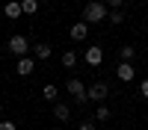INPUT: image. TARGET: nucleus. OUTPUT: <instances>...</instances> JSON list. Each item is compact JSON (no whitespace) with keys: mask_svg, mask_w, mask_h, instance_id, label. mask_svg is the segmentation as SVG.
<instances>
[{"mask_svg":"<svg viewBox=\"0 0 148 130\" xmlns=\"http://www.w3.org/2000/svg\"><path fill=\"white\" fill-rule=\"evenodd\" d=\"M116 77H119L121 83H130L133 77H136V71H133V65H130V62H121V65L116 68Z\"/></svg>","mask_w":148,"mask_h":130,"instance_id":"obj_6","label":"nucleus"},{"mask_svg":"<svg viewBox=\"0 0 148 130\" xmlns=\"http://www.w3.org/2000/svg\"><path fill=\"white\" fill-rule=\"evenodd\" d=\"M119 56L125 59V62H130V59L136 56V50H133V44H125V47H121V53H119Z\"/></svg>","mask_w":148,"mask_h":130,"instance_id":"obj_14","label":"nucleus"},{"mask_svg":"<svg viewBox=\"0 0 148 130\" xmlns=\"http://www.w3.org/2000/svg\"><path fill=\"white\" fill-rule=\"evenodd\" d=\"M21 12L24 15H36L39 12V0H21Z\"/></svg>","mask_w":148,"mask_h":130,"instance_id":"obj_10","label":"nucleus"},{"mask_svg":"<svg viewBox=\"0 0 148 130\" xmlns=\"http://www.w3.org/2000/svg\"><path fill=\"white\" fill-rule=\"evenodd\" d=\"M80 130H95V124H89V121H83V124H80Z\"/></svg>","mask_w":148,"mask_h":130,"instance_id":"obj_21","label":"nucleus"},{"mask_svg":"<svg viewBox=\"0 0 148 130\" xmlns=\"http://www.w3.org/2000/svg\"><path fill=\"white\" fill-rule=\"evenodd\" d=\"M121 3H125V0H107V6H113V9H116V6H121Z\"/></svg>","mask_w":148,"mask_h":130,"instance_id":"obj_20","label":"nucleus"},{"mask_svg":"<svg viewBox=\"0 0 148 130\" xmlns=\"http://www.w3.org/2000/svg\"><path fill=\"white\" fill-rule=\"evenodd\" d=\"M65 89H68V92H71L74 98L80 101V103H86V101H89V98H86V86H83V80H77V77H71Z\"/></svg>","mask_w":148,"mask_h":130,"instance_id":"obj_4","label":"nucleus"},{"mask_svg":"<svg viewBox=\"0 0 148 130\" xmlns=\"http://www.w3.org/2000/svg\"><path fill=\"white\" fill-rule=\"evenodd\" d=\"M3 15H6V18H18V15H24V12H21V3H15V0H12V3H6V6H3Z\"/></svg>","mask_w":148,"mask_h":130,"instance_id":"obj_9","label":"nucleus"},{"mask_svg":"<svg viewBox=\"0 0 148 130\" xmlns=\"http://www.w3.org/2000/svg\"><path fill=\"white\" fill-rule=\"evenodd\" d=\"M83 59H86V65H101V62H104V50H101L98 44H92L89 50L83 53Z\"/></svg>","mask_w":148,"mask_h":130,"instance_id":"obj_5","label":"nucleus"},{"mask_svg":"<svg viewBox=\"0 0 148 130\" xmlns=\"http://www.w3.org/2000/svg\"><path fill=\"white\" fill-rule=\"evenodd\" d=\"M62 65H65V68H74V65H77V53H74V50H65V53H62Z\"/></svg>","mask_w":148,"mask_h":130,"instance_id":"obj_13","label":"nucleus"},{"mask_svg":"<svg viewBox=\"0 0 148 130\" xmlns=\"http://www.w3.org/2000/svg\"><path fill=\"white\" fill-rule=\"evenodd\" d=\"M104 18H107V3L92 0V3L83 9V21H86V24H98V21H104Z\"/></svg>","mask_w":148,"mask_h":130,"instance_id":"obj_1","label":"nucleus"},{"mask_svg":"<svg viewBox=\"0 0 148 130\" xmlns=\"http://www.w3.org/2000/svg\"><path fill=\"white\" fill-rule=\"evenodd\" d=\"M45 98L53 101V98H56V86H45Z\"/></svg>","mask_w":148,"mask_h":130,"instance_id":"obj_17","label":"nucleus"},{"mask_svg":"<svg viewBox=\"0 0 148 130\" xmlns=\"http://www.w3.org/2000/svg\"><path fill=\"white\" fill-rule=\"evenodd\" d=\"M95 118H98V121H107V118H110V106H98Z\"/></svg>","mask_w":148,"mask_h":130,"instance_id":"obj_15","label":"nucleus"},{"mask_svg":"<svg viewBox=\"0 0 148 130\" xmlns=\"http://www.w3.org/2000/svg\"><path fill=\"white\" fill-rule=\"evenodd\" d=\"M107 92H110L107 83H104V80H95L92 86L86 89V98H89V101H104V98H107Z\"/></svg>","mask_w":148,"mask_h":130,"instance_id":"obj_2","label":"nucleus"},{"mask_svg":"<svg viewBox=\"0 0 148 130\" xmlns=\"http://www.w3.org/2000/svg\"><path fill=\"white\" fill-rule=\"evenodd\" d=\"M0 110H3V101H0Z\"/></svg>","mask_w":148,"mask_h":130,"instance_id":"obj_22","label":"nucleus"},{"mask_svg":"<svg viewBox=\"0 0 148 130\" xmlns=\"http://www.w3.org/2000/svg\"><path fill=\"white\" fill-rule=\"evenodd\" d=\"M9 50L15 53V56H24L30 50V42H27V35H12L9 39Z\"/></svg>","mask_w":148,"mask_h":130,"instance_id":"obj_3","label":"nucleus"},{"mask_svg":"<svg viewBox=\"0 0 148 130\" xmlns=\"http://www.w3.org/2000/svg\"><path fill=\"white\" fill-rule=\"evenodd\" d=\"M110 21H113V24H121V21H125V12H121V9H113V15H110Z\"/></svg>","mask_w":148,"mask_h":130,"instance_id":"obj_16","label":"nucleus"},{"mask_svg":"<svg viewBox=\"0 0 148 130\" xmlns=\"http://www.w3.org/2000/svg\"><path fill=\"white\" fill-rule=\"evenodd\" d=\"M33 59L30 56H18V74H24V77H27V74H33Z\"/></svg>","mask_w":148,"mask_h":130,"instance_id":"obj_8","label":"nucleus"},{"mask_svg":"<svg viewBox=\"0 0 148 130\" xmlns=\"http://www.w3.org/2000/svg\"><path fill=\"white\" fill-rule=\"evenodd\" d=\"M53 115L59 118V121H65V118L71 115V110H68V106H65V103H56V106H53Z\"/></svg>","mask_w":148,"mask_h":130,"instance_id":"obj_12","label":"nucleus"},{"mask_svg":"<svg viewBox=\"0 0 148 130\" xmlns=\"http://www.w3.org/2000/svg\"><path fill=\"white\" fill-rule=\"evenodd\" d=\"M86 35H89V24H86V21H77V24L71 27V39H74V42H83Z\"/></svg>","mask_w":148,"mask_h":130,"instance_id":"obj_7","label":"nucleus"},{"mask_svg":"<svg viewBox=\"0 0 148 130\" xmlns=\"http://www.w3.org/2000/svg\"><path fill=\"white\" fill-rule=\"evenodd\" d=\"M0 130H18V127H15V121H3V124H0Z\"/></svg>","mask_w":148,"mask_h":130,"instance_id":"obj_18","label":"nucleus"},{"mask_svg":"<svg viewBox=\"0 0 148 130\" xmlns=\"http://www.w3.org/2000/svg\"><path fill=\"white\" fill-rule=\"evenodd\" d=\"M33 53L39 56V59H47V56H51V44H42V42H39V44L33 47Z\"/></svg>","mask_w":148,"mask_h":130,"instance_id":"obj_11","label":"nucleus"},{"mask_svg":"<svg viewBox=\"0 0 148 130\" xmlns=\"http://www.w3.org/2000/svg\"><path fill=\"white\" fill-rule=\"evenodd\" d=\"M142 98L148 101V80H142Z\"/></svg>","mask_w":148,"mask_h":130,"instance_id":"obj_19","label":"nucleus"}]
</instances>
